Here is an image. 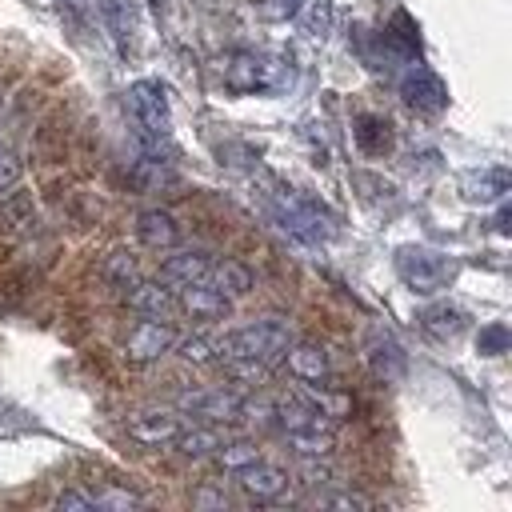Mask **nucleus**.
<instances>
[{
  "instance_id": "nucleus-36",
  "label": "nucleus",
  "mask_w": 512,
  "mask_h": 512,
  "mask_svg": "<svg viewBox=\"0 0 512 512\" xmlns=\"http://www.w3.org/2000/svg\"><path fill=\"white\" fill-rule=\"evenodd\" d=\"M60 4H68V8H92L96 0H60Z\"/></svg>"
},
{
  "instance_id": "nucleus-10",
  "label": "nucleus",
  "mask_w": 512,
  "mask_h": 512,
  "mask_svg": "<svg viewBox=\"0 0 512 512\" xmlns=\"http://www.w3.org/2000/svg\"><path fill=\"white\" fill-rule=\"evenodd\" d=\"M180 416L176 412H168V408H148V412H136L132 420H128V436L136 440V444H144V448H164V444H172L176 436H180Z\"/></svg>"
},
{
  "instance_id": "nucleus-15",
  "label": "nucleus",
  "mask_w": 512,
  "mask_h": 512,
  "mask_svg": "<svg viewBox=\"0 0 512 512\" xmlns=\"http://www.w3.org/2000/svg\"><path fill=\"white\" fill-rule=\"evenodd\" d=\"M124 300H128L132 312H140V316H156V320H164V316L176 308L172 284H164V280H144V276L124 292Z\"/></svg>"
},
{
  "instance_id": "nucleus-20",
  "label": "nucleus",
  "mask_w": 512,
  "mask_h": 512,
  "mask_svg": "<svg viewBox=\"0 0 512 512\" xmlns=\"http://www.w3.org/2000/svg\"><path fill=\"white\" fill-rule=\"evenodd\" d=\"M352 136H356V144H360L364 156H384V152L392 148V124H388L384 116H372V112L356 116Z\"/></svg>"
},
{
  "instance_id": "nucleus-9",
  "label": "nucleus",
  "mask_w": 512,
  "mask_h": 512,
  "mask_svg": "<svg viewBox=\"0 0 512 512\" xmlns=\"http://www.w3.org/2000/svg\"><path fill=\"white\" fill-rule=\"evenodd\" d=\"M400 96H404V104L416 108V112H444V108H448V88H444V80H440L436 72H428V68H412V72L400 80Z\"/></svg>"
},
{
  "instance_id": "nucleus-21",
  "label": "nucleus",
  "mask_w": 512,
  "mask_h": 512,
  "mask_svg": "<svg viewBox=\"0 0 512 512\" xmlns=\"http://www.w3.org/2000/svg\"><path fill=\"white\" fill-rule=\"evenodd\" d=\"M368 360H372L376 376H384V380H400L404 376V352H400V344L388 332H372Z\"/></svg>"
},
{
  "instance_id": "nucleus-3",
  "label": "nucleus",
  "mask_w": 512,
  "mask_h": 512,
  "mask_svg": "<svg viewBox=\"0 0 512 512\" xmlns=\"http://www.w3.org/2000/svg\"><path fill=\"white\" fill-rule=\"evenodd\" d=\"M292 344V328L280 316H264L256 324H244L236 332H228L224 340H216V352L224 360H248V364H276L284 356V348Z\"/></svg>"
},
{
  "instance_id": "nucleus-27",
  "label": "nucleus",
  "mask_w": 512,
  "mask_h": 512,
  "mask_svg": "<svg viewBox=\"0 0 512 512\" xmlns=\"http://www.w3.org/2000/svg\"><path fill=\"white\" fill-rule=\"evenodd\" d=\"M172 348H176L180 360H188V364H212V360H216V340H208V336H184V340H176Z\"/></svg>"
},
{
  "instance_id": "nucleus-18",
  "label": "nucleus",
  "mask_w": 512,
  "mask_h": 512,
  "mask_svg": "<svg viewBox=\"0 0 512 512\" xmlns=\"http://www.w3.org/2000/svg\"><path fill=\"white\" fill-rule=\"evenodd\" d=\"M416 320H420V328H424L428 336H436V340H456V336L468 328V316H464L456 304H448V300L428 304Z\"/></svg>"
},
{
  "instance_id": "nucleus-29",
  "label": "nucleus",
  "mask_w": 512,
  "mask_h": 512,
  "mask_svg": "<svg viewBox=\"0 0 512 512\" xmlns=\"http://www.w3.org/2000/svg\"><path fill=\"white\" fill-rule=\"evenodd\" d=\"M20 176H24V164H20V156L12 152V148H0V200L20 184Z\"/></svg>"
},
{
  "instance_id": "nucleus-19",
  "label": "nucleus",
  "mask_w": 512,
  "mask_h": 512,
  "mask_svg": "<svg viewBox=\"0 0 512 512\" xmlns=\"http://www.w3.org/2000/svg\"><path fill=\"white\" fill-rule=\"evenodd\" d=\"M212 288H220L228 300H236V296H248L252 292V272L240 264V260H212V268H208V276H204Z\"/></svg>"
},
{
  "instance_id": "nucleus-2",
  "label": "nucleus",
  "mask_w": 512,
  "mask_h": 512,
  "mask_svg": "<svg viewBox=\"0 0 512 512\" xmlns=\"http://www.w3.org/2000/svg\"><path fill=\"white\" fill-rule=\"evenodd\" d=\"M272 416L300 456H328L336 448V428L312 400H300V396L280 400V404H272Z\"/></svg>"
},
{
  "instance_id": "nucleus-13",
  "label": "nucleus",
  "mask_w": 512,
  "mask_h": 512,
  "mask_svg": "<svg viewBox=\"0 0 512 512\" xmlns=\"http://www.w3.org/2000/svg\"><path fill=\"white\" fill-rule=\"evenodd\" d=\"M236 480H240V488L252 496V500H280L284 492H288V472L280 468V464H264V460H256V464H248V468H240L236 472Z\"/></svg>"
},
{
  "instance_id": "nucleus-32",
  "label": "nucleus",
  "mask_w": 512,
  "mask_h": 512,
  "mask_svg": "<svg viewBox=\"0 0 512 512\" xmlns=\"http://www.w3.org/2000/svg\"><path fill=\"white\" fill-rule=\"evenodd\" d=\"M320 504H324V508H356V512H368V508H372V500H368L364 492H332V496H324Z\"/></svg>"
},
{
  "instance_id": "nucleus-17",
  "label": "nucleus",
  "mask_w": 512,
  "mask_h": 512,
  "mask_svg": "<svg viewBox=\"0 0 512 512\" xmlns=\"http://www.w3.org/2000/svg\"><path fill=\"white\" fill-rule=\"evenodd\" d=\"M508 188H512V176H508L504 168L468 172V176L460 180V192H464V200H468V204H496V200H504V196H508Z\"/></svg>"
},
{
  "instance_id": "nucleus-30",
  "label": "nucleus",
  "mask_w": 512,
  "mask_h": 512,
  "mask_svg": "<svg viewBox=\"0 0 512 512\" xmlns=\"http://www.w3.org/2000/svg\"><path fill=\"white\" fill-rule=\"evenodd\" d=\"M320 456H304V464H300V484H308V488H324V484H332V468L328 464H316Z\"/></svg>"
},
{
  "instance_id": "nucleus-12",
  "label": "nucleus",
  "mask_w": 512,
  "mask_h": 512,
  "mask_svg": "<svg viewBox=\"0 0 512 512\" xmlns=\"http://www.w3.org/2000/svg\"><path fill=\"white\" fill-rule=\"evenodd\" d=\"M176 308H184L192 320H224L228 308H232V300H228L220 288H212L208 280H192V284L180 288Z\"/></svg>"
},
{
  "instance_id": "nucleus-23",
  "label": "nucleus",
  "mask_w": 512,
  "mask_h": 512,
  "mask_svg": "<svg viewBox=\"0 0 512 512\" xmlns=\"http://www.w3.org/2000/svg\"><path fill=\"white\" fill-rule=\"evenodd\" d=\"M228 436L216 428V424H208V428H180V436L172 440L184 456H192V460H200V456H212L220 444H224Z\"/></svg>"
},
{
  "instance_id": "nucleus-28",
  "label": "nucleus",
  "mask_w": 512,
  "mask_h": 512,
  "mask_svg": "<svg viewBox=\"0 0 512 512\" xmlns=\"http://www.w3.org/2000/svg\"><path fill=\"white\" fill-rule=\"evenodd\" d=\"M508 344H512L508 324H484V328H480V336H476L480 356H500V352H508Z\"/></svg>"
},
{
  "instance_id": "nucleus-22",
  "label": "nucleus",
  "mask_w": 512,
  "mask_h": 512,
  "mask_svg": "<svg viewBox=\"0 0 512 512\" xmlns=\"http://www.w3.org/2000/svg\"><path fill=\"white\" fill-rule=\"evenodd\" d=\"M100 12H104V24H108L112 40L120 48H128V40L136 32V4L132 0H100Z\"/></svg>"
},
{
  "instance_id": "nucleus-6",
  "label": "nucleus",
  "mask_w": 512,
  "mask_h": 512,
  "mask_svg": "<svg viewBox=\"0 0 512 512\" xmlns=\"http://www.w3.org/2000/svg\"><path fill=\"white\" fill-rule=\"evenodd\" d=\"M220 72H224V88L232 96H260V92H276L284 84V64L276 56L252 52V48L224 56Z\"/></svg>"
},
{
  "instance_id": "nucleus-26",
  "label": "nucleus",
  "mask_w": 512,
  "mask_h": 512,
  "mask_svg": "<svg viewBox=\"0 0 512 512\" xmlns=\"http://www.w3.org/2000/svg\"><path fill=\"white\" fill-rule=\"evenodd\" d=\"M300 28L308 36H328L332 28V0H304V8H296Z\"/></svg>"
},
{
  "instance_id": "nucleus-33",
  "label": "nucleus",
  "mask_w": 512,
  "mask_h": 512,
  "mask_svg": "<svg viewBox=\"0 0 512 512\" xmlns=\"http://www.w3.org/2000/svg\"><path fill=\"white\" fill-rule=\"evenodd\" d=\"M136 504H140V496H132V492H116V488L96 492V508H136Z\"/></svg>"
},
{
  "instance_id": "nucleus-14",
  "label": "nucleus",
  "mask_w": 512,
  "mask_h": 512,
  "mask_svg": "<svg viewBox=\"0 0 512 512\" xmlns=\"http://www.w3.org/2000/svg\"><path fill=\"white\" fill-rule=\"evenodd\" d=\"M136 236H140V244L152 248V252H172V248L180 244V224H176V216L164 212V208H144V212L136 216Z\"/></svg>"
},
{
  "instance_id": "nucleus-34",
  "label": "nucleus",
  "mask_w": 512,
  "mask_h": 512,
  "mask_svg": "<svg viewBox=\"0 0 512 512\" xmlns=\"http://www.w3.org/2000/svg\"><path fill=\"white\" fill-rule=\"evenodd\" d=\"M192 504H196V508H228V496L216 492V488H196V492H192Z\"/></svg>"
},
{
  "instance_id": "nucleus-7",
  "label": "nucleus",
  "mask_w": 512,
  "mask_h": 512,
  "mask_svg": "<svg viewBox=\"0 0 512 512\" xmlns=\"http://www.w3.org/2000/svg\"><path fill=\"white\" fill-rule=\"evenodd\" d=\"M172 344H176V328L164 324V320H156V316H144V320L128 332L124 356H128L132 364H152V360H160L164 352H172Z\"/></svg>"
},
{
  "instance_id": "nucleus-31",
  "label": "nucleus",
  "mask_w": 512,
  "mask_h": 512,
  "mask_svg": "<svg viewBox=\"0 0 512 512\" xmlns=\"http://www.w3.org/2000/svg\"><path fill=\"white\" fill-rule=\"evenodd\" d=\"M56 508H60V512H92V508H96V496H92V492H76V488H68V492L56 496Z\"/></svg>"
},
{
  "instance_id": "nucleus-11",
  "label": "nucleus",
  "mask_w": 512,
  "mask_h": 512,
  "mask_svg": "<svg viewBox=\"0 0 512 512\" xmlns=\"http://www.w3.org/2000/svg\"><path fill=\"white\" fill-rule=\"evenodd\" d=\"M280 360H284L288 372H292L296 380H304V384H324V380L332 376L328 352H324L320 344H312V340H296V336H292V344L284 348Z\"/></svg>"
},
{
  "instance_id": "nucleus-16",
  "label": "nucleus",
  "mask_w": 512,
  "mask_h": 512,
  "mask_svg": "<svg viewBox=\"0 0 512 512\" xmlns=\"http://www.w3.org/2000/svg\"><path fill=\"white\" fill-rule=\"evenodd\" d=\"M208 268H212V256H208V252H200V248H172V256H168L164 268H160V280L184 288V284H192V280H204Z\"/></svg>"
},
{
  "instance_id": "nucleus-35",
  "label": "nucleus",
  "mask_w": 512,
  "mask_h": 512,
  "mask_svg": "<svg viewBox=\"0 0 512 512\" xmlns=\"http://www.w3.org/2000/svg\"><path fill=\"white\" fill-rule=\"evenodd\" d=\"M496 204H500V212H496V232H500V236H508V216H512V212H508V204H504V200H496Z\"/></svg>"
},
{
  "instance_id": "nucleus-24",
  "label": "nucleus",
  "mask_w": 512,
  "mask_h": 512,
  "mask_svg": "<svg viewBox=\"0 0 512 512\" xmlns=\"http://www.w3.org/2000/svg\"><path fill=\"white\" fill-rule=\"evenodd\" d=\"M104 280L116 288V292H128L136 280H140V264H136V256L132 252H112L108 260H104Z\"/></svg>"
},
{
  "instance_id": "nucleus-5",
  "label": "nucleus",
  "mask_w": 512,
  "mask_h": 512,
  "mask_svg": "<svg viewBox=\"0 0 512 512\" xmlns=\"http://www.w3.org/2000/svg\"><path fill=\"white\" fill-rule=\"evenodd\" d=\"M460 264L440 252V248H424V244H404L396 248V276L416 292V296H436L456 280Z\"/></svg>"
},
{
  "instance_id": "nucleus-25",
  "label": "nucleus",
  "mask_w": 512,
  "mask_h": 512,
  "mask_svg": "<svg viewBox=\"0 0 512 512\" xmlns=\"http://www.w3.org/2000/svg\"><path fill=\"white\" fill-rule=\"evenodd\" d=\"M212 456H216V464H220L224 472H240V468H248V464L260 460V448H256L252 440H224Z\"/></svg>"
},
{
  "instance_id": "nucleus-4",
  "label": "nucleus",
  "mask_w": 512,
  "mask_h": 512,
  "mask_svg": "<svg viewBox=\"0 0 512 512\" xmlns=\"http://www.w3.org/2000/svg\"><path fill=\"white\" fill-rule=\"evenodd\" d=\"M124 108H128V116H132V124H136V136H140V144L148 148V156H160V148H164V140H168V132H172V116H168V96H164V88H160L156 80H136V84H128V92H124Z\"/></svg>"
},
{
  "instance_id": "nucleus-8",
  "label": "nucleus",
  "mask_w": 512,
  "mask_h": 512,
  "mask_svg": "<svg viewBox=\"0 0 512 512\" xmlns=\"http://www.w3.org/2000/svg\"><path fill=\"white\" fill-rule=\"evenodd\" d=\"M180 408L192 416H204L212 424H236L244 416V396L232 388H200V392H184Z\"/></svg>"
},
{
  "instance_id": "nucleus-1",
  "label": "nucleus",
  "mask_w": 512,
  "mask_h": 512,
  "mask_svg": "<svg viewBox=\"0 0 512 512\" xmlns=\"http://www.w3.org/2000/svg\"><path fill=\"white\" fill-rule=\"evenodd\" d=\"M264 208L272 212V220L284 232H292V236H300L308 244L328 240L336 232V220L316 200H308L304 192H296V188H288L280 180H264Z\"/></svg>"
}]
</instances>
